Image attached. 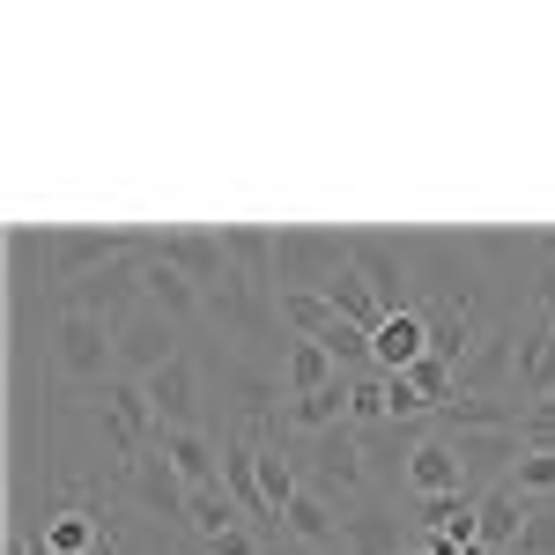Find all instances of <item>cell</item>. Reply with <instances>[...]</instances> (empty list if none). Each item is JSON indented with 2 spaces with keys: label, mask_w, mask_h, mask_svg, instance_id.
<instances>
[{
  "label": "cell",
  "mask_w": 555,
  "mask_h": 555,
  "mask_svg": "<svg viewBox=\"0 0 555 555\" xmlns=\"http://www.w3.org/2000/svg\"><path fill=\"white\" fill-rule=\"evenodd\" d=\"M52 371L67 385H112L119 378V326L96 311H52Z\"/></svg>",
  "instance_id": "6da1fadb"
},
{
  "label": "cell",
  "mask_w": 555,
  "mask_h": 555,
  "mask_svg": "<svg viewBox=\"0 0 555 555\" xmlns=\"http://www.w3.org/2000/svg\"><path fill=\"white\" fill-rule=\"evenodd\" d=\"M119 489H127V504L149 518V526H185V512H193V489H185V474L171 467L164 444H149L141 460H127V467H119Z\"/></svg>",
  "instance_id": "7a4b0ae2"
},
{
  "label": "cell",
  "mask_w": 555,
  "mask_h": 555,
  "mask_svg": "<svg viewBox=\"0 0 555 555\" xmlns=\"http://www.w3.org/2000/svg\"><path fill=\"white\" fill-rule=\"evenodd\" d=\"M363 460H371V444H363V429L341 423V429H326V437H311L297 452V467H304V489H319L326 504H341V496H356L363 489Z\"/></svg>",
  "instance_id": "3957f363"
},
{
  "label": "cell",
  "mask_w": 555,
  "mask_h": 555,
  "mask_svg": "<svg viewBox=\"0 0 555 555\" xmlns=\"http://www.w3.org/2000/svg\"><path fill=\"white\" fill-rule=\"evenodd\" d=\"M96 429L112 437L119 467H127V460H141V452H149V444L164 437L156 408H149V385H141V378H112V385H96Z\"/></svg>",
  "instance_id": "277c9868"
},
{
  "label": "cell",
  "mask_w": 555,
  "mask_h": 555,
  "mask_svg": "<svg viewBox=\"0 0 555 555\" xmlns=\"http://www.w3.org/2000/svg\"><path fill=\"white\" fill-rule=\"evenodd\" d=\"M185 356V326H171L156 304H133L127 319H119V378H156L164 363Z\"/></svg>",
  "instance_id": "5b68a950"
},
{
  "label": "cell",
  "mask_w": 555,
  "mask_h": 555,
  "mask_svg": "<svg viewBox=\"0 0 555 555\" xmlns=\"http://www.w3.org/2000/svg\"><path fill=\"white\" fill-rule=\"evenodd\" d=\"M348 267V245L334 230H274V282L282 289H326Z\"/></svg>",
  "instance_id": "8992f818"
},
{
  "label": "cell",
  "mask_w": 555,
  "mask_h": 555,
  "mask_svg": "<svg viewBox=\"0 0 555 555\" xmlns=\"http://www.w3.org/2000/svg\"><path fill=\"white\" fill-rule=\"evenodd\" d=\"M149 253L178 267L185 282H201V289H230L237 274H230V253H222V230H149Z\"/></svg>",
  "instance_id": "52a82bcc"
},
{
  "label": "cell",
  "mask_w": 555,
  "mask_h": 555,
  "mask_svg": "<svg viewBox=\"0 0 555 555\" xmlns=\"http://www.w3.org/2000/svg\"><path fill=\"white\" fill-rule=\"evenodd\" d=\"M348 245V267L371 282V297L385 304V311H408V289H415V274H408V253H400V237H371V230H341Z\"/></svg>",
  "instance_id": "ba28073f"
},
{
  "label": "cell",
  "mask_w": 555,
  "mask_h": 555,
  "mask_svg": "<svg viewBox=\"0 0 555 555\" xmlns=\"http://www.w3.org/2000/svg\"><path fill=\"white\" fill-rule=\"evenodd\" d=\"M149 408H156L164 429H201V363H193V356L164 363V371L149 378Z\"/></svg>",
  "instance_id": "9c48e42d"
},
{
  "label": "cell",
  "mask_w": 555,
  "mask_h": 555,
  "mask_svg": "<svg viewBox=\"0 0 555 555\" xmlns=\"http://www.w3.org/2000/svg\"><path fill=\"white\" fill-rule=\"evenodd\" d=\"M512 385L526 400H555V311H541L526 341H512Z\"/></svg>",
  "instance_id": "30bf717a"
},
{
  "label": "cell",
  "mask_w": 555,
  "mask_h": 555,
  "mask_svg": "<svg viewBox=\"0 0 555 555\" xmlns=\"http://www.w3.org/2000/svg\"><path fill=\"white\" fill-rule=\"evenodd\" d=\"M460 489H467V467H460L452 437L429 423V437L415 444V460H408V496H460Z\"/></svg>",
  "instance_id": "8fae6325"
},
{
  "label": "cell",
  "mask_w": 555,
  "mask_h": 555,
  "mask_svg": "<svg viewBox=\"0 0 555 555\" xmlns=\"http://www.w3.org/2000/svg\"><path fill=\"white\" fill-rule=\"evenodd\" d=\"M141 304H156L171 326H193V319H208V289H201V282H185L178 267H164L156 253H149V274H141Z\"/></svg>",
  "instance_id": "7c38bea8"
},
{
  "label": "cell",
  "mask_w": 555,
  "mask_h": 555,
  "mask_svg": "<svg viewBox=\"0 0 555 555\" xmlns=\"http://www.w3.org/2000/svg\"><path fill=\"white\" fill-rule=\"evenodd\" d=\"M452 452H460V467H467V489H474V481H489V489H496L526 444H518V429H460V437H452Z\"/></svg>",
  "instance_id": "4fadbf2b"
},
{
  "label": "cell",
  "mask_w": 555,
  "mask_h": 555,
  "mask_svg": "<svg viewBox=\"0 0 555 555\" xmlns=\"http://www.w3.org/2000/svg\"><path fill=\"white\" fill-rule=\"evenodd\" d=\"M371 356H378V371H408L415 356H429V311H423V304L392 311L378 334H371Z\"/></svg>",
  "instance_id": "5bb4252c"
},
{
  "label": "cell",
  "mask_w": 555,
  "mask_h": 555,
  "mask_svg": "<svg viewBox=\"0 0 555 555\" xmlns=\"http://www.w3.org/2000/svg\"><path fill=\"white\" fill-rule=\"evenodd\" d=\"M156 444L171 452V467L185 474V489H222V444H215L208 429H164Z\"/></svg>",
  "instance_id": "9a60e30c"
},
{
  "label": "cell",
  "mask_w": 555,
  "mask_h": 555,
  "mask_svg": "<svg viewBox=\"0 0 555 555\" xmlns=\"http://www.w3.org/2000/svg\"><path fill=\"white\" fill-rule=\"evenodd\" d=\"M526 518H533V504L518 496L512 481H496V489H481V548H489V555L518 548V533H526Z\"/></svg>",
  "instance_id": "2e32d148"
},
{
  "label": "cell",
  "mask_w": 555,
  "mask_h": 555,
  "mask_svg": "<svg viewBox=\"0 0 555 555\" xmlns=\"http://www.w3.org/2000/svg\"><path fill=\"white\" fill-rule=\"evenodd\" d=\"M222 253H230V274H237L245 289L282 297V289H274V230H222Z\"/></svg>",
  "instance_id": "e0dca14e"
},
{
  "label": "cell",
  "mask_w": 555,
  "mask_h": 555,
  "mask_svg": "<svg viewBox=\"0 0 555 555\" xmlns=\"http://www.w3.org/2000/svg\"><path fill=\"white\" fill-rule=\"evenodd\" d=\"M282 541H304V548H341V504H326L319 489H304L297 504L282 512Z\"/></svg>",
  "instance_id": "ac0fdd59"
},
{
  "label": "cell",
  "mask_w": 555,
  "mask_h": 555,
  "mask_svg": "<svg viewBox=\"0 0 555 555\" xmlns=\"http://www.w3.org/2000/svg\"><path fill=\"white\" fill-rule=\"evenodd\" d=\"M274 311H282V334H289V341H326V334L341 326V311H334L326 289H282Z\"/></svg>",
  "instance_id": "d6986e66"
},
{
  "label": "cell",
  "mask_w": 555,
  "mask_h": 555,
  "mask_svg": "<svg viewBox=\"0 0 555 555\" xmlns=\"http://www.w3.org/2000/svg\"><path fill=\"white\" fill-rule=\"evenodd\" d=\"M518 415H526V408L496 400V392H460V400H452V408H437L429 423L444 429V437H460V429H518Z\"/></svg>",
  "instance_id": "ffe728a7"
},
{
  "label": "cell",
  "mask_w": 555,
  "mask_h": 555,
  "mask_svg": "<svg viewBox=\"0 0 555 555\" xmlns=\"http://www.w3.org/2000/svg\"><path fill=\"white\" fill-rule=\"evenodd\" d=\"M408 541H415V533H400V518L378 512V504H363V512L341 518V548L348 555H400Z\"/></svg>",
  "instance_id": "44dd1931"
},
{
  "label": "cell",
  "mask_w": 555,
  "mask_h": 555,
  "mask_svg": "<svg viewBox=\"0 0 555 555\" xmlns=\"http://www.w3.org/2000/svg\"><path fill=\"white\" fill-rule=\"evenodd\" d=\"M104 541H112V533H104V518L75 504V512H52V518H44V541H38V555H96Z\"/></svg>",
  "instance_id": "7402d4cb"
},
{
  "label": "cell",
  "mask_w": 555,
  "mask_h": 555,
  "mask_svg": "<svg viewBox=\"0 0 555 555\" xmlns=\"http://www.w3.org/2000/svg\"><path fill=\"white\" fill-rule=\"evenodd\" d=\"M259 489H267L274 518L304 496V467H297V452H289V437H267V444H259Z\"/></svg>",
  "instance_id": "603a6c76"
},
{
  "label": "cell",
  "mask_w": 555,
  "mask_h": 555,
  "mask_svg": "<svg viewBox=\"0 0 555 555\" xmlns=\"http://www.w3.org/2000/svg\"><path fill=\"white\" fill-rule=\"evenodd\" d=\"M326 297H334V311H341L348 326H363V334H378L385 319H392V311H385V304L371 297V282H363V274H356V267H341V274H334V282H326Z\"/></svg>",
  "instance_id": "cb8c5ba5"
},
{
  "label": "cell",
  "mask_w": 555,
  "mask_h": 555,
  "mask_svg": "<svg viewBox=\"0 0 555 555\" xmlns=\"http://www.w3.org/2000/svg\"><path fill=\"white\" fill-rule=\"evenodd\" d=\"M326 378H341V363L326 356V341H289V356H282V392L297 400V392H319Z\"/></svg>",
  "instance_id": "d4e9b609"
},
{
  "label": "cell",
  "mask_w": 555,
  "mask_h": 555,
  "mask_svg": "<svg viewBox=\"0 0 555 555\" xmlns=\"http://www.w3.org/2000/svg\"><path fill=\"white\" fill-rule=\"evenodd\" d=\"M385 378L392 371H363V378H348V423L356 429H378V423H392V392H385Z\"/></svg>",
  "instance_id": "484cf974"
},
{
  "label": "cell",
  "mask_w": 555,
  "mask_h": 555,
  "mask_svg": "<svg viewBox=\"0 0 555 555\" xmlns=\"http://www.w3.org/2000/svg\"><path fill=\"white\" fill-rule=\"evenodd\" d=\"M230 526H245V512L230 504V489H193V512H185V533H201V541H215V533H230Z\"/></svg>",
  "instance_id": "4316f807"
},
{
  "label": "cell",
  "mask_w": 555,
  "mask_h": 555,
  "mask_svg": "<svg viewBox=\"0 0 555 555\" xmlns=\"http://www.w3.org/2000/svg\"><path fill=\"white\" fill-rule=\"evenodd\" d=\"M504 481H512L526 504H555V452H518Z\"/></svg>",
  "instance_id": "83f0119b"
},
{
  "label": "cell",
  "mask_w": 555,
  "mask_h": 555,
  "mask_svg": "<svg viewBox=\"0 0 555 555\" xmlns=\"http://www.w3.org/2000/svg\"><path fill=\"white\" fill-rule=\"evenodd\" d=\"M518 444H526V452H555V400H533V408L518 415Z\"/></svg>",
  "instance_id": "f1b7e54d"
},
{
  "label": "cell",
  "mask_w": 555,
  "mask_h": 555,
  "mask_svg": "<svg viewBox=\"0 0 555 555\" xmlns=\"http://www.w3.org/2000/svg\"><path fill=\"white\" fill-rule=\"evenodd\" d=\"M512 555H555V504H533V518H526Z\"/></svg>",
  "instance_id": "f546056e"
},
{
  "label": "cell",
  "mask_w": 555,
  "mask_h": 555,
  "mask_svg": "<svg viewBox=\"0 0 555 555\" xmlns=\"http://www.w3.org/2000/svg\"><path fill=\"white\" fill-rule=\"evenodd\" d=\"M274 555H348V548H304V541H274Z\"/></svg>",
  "instance_id": "4dcf8cb0"
},
{
  "label": "cell",
  "mask_w": 555,
  "mask_h": 555,
  "mask_svg": "<svg viewBox=\"0 0 555 555\" xmlns=\"http://www.w3.org/2000/svg\"><path fill=\"white\" fill-rule=\"evenodd\" d=\"M400 555H429V548H423V541H408V548H400Z\"/></svg>",
  "instance_id": "1f68e13d"
}]
</instances>
